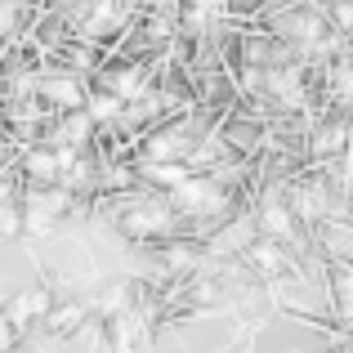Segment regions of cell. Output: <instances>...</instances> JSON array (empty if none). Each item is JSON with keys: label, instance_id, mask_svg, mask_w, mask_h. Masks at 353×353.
<instances>
[{"label": "cell", "instance_id": "52a82bcc", "mask_svg": "<svg viewBox=\"0 0 353 353\" xmlns=\"http://www.w3.org/2000/svg\"><path fill=\"white\" fill-rule=\"evenodd\" d=\"M45 322H50V327L59 331V336H63V331H77L81 322H85V304H68V309H50V318H45Z\"/></svg>", "mask_w": 353, "mask_h": 353}, {"label": "cell", "instance_id": "4fadbf2b", "mask_svg": "<svg viewBox=\"0 0 353 353\" xmlns=\"http://www.w3.org/2000/svg\"><path fill=\"white\" fill-rule=\"evenodd\" d=\"M85 130H90L85 112H72V121H63V139H85Z\"/></svg>", "mask_w": 353, "mask_h": 353}, {"label": "cell", "instance_id": "8992f818", "mask_svg": "<svg viewBox=\"0 0 353 353\" xmlns=\"http://www.w3.org/2000/svg\"><path fill=\"white\" fill-rule=\"evenodd\" d=\"M250 264H255L259 273H277V268L286 264V255H282V246H277V241H259V246L250 250Z\"/></svg>", "mask_w": 353, "mask_h": 353}, {"label": "cell", "instance_id": "9c48e42d", "mask_svg": "<svg viewBox=\"0 0 353 353\" xmlns=\"http://www.w3.org/2000/svg\"><path fill=\"white\" fill-rule=\"evenodd\" d=\"M112 90H117V94H139V90H143V77H134L130 68H121L117 77H112ZM117 94H112V99H117Z\"/></svg>", "mask_w": 353, "mask_h": 353}, {"label": "cell", "instance_id": "5b68a950", "mask_svg": "<svg viewBox=\"0 0 353 353\" xmlns=\"http://www.w3.org/2000/svg\"><path fill=\"white\" fill-rule=\"evenodd\" d=\"M45 94L54 99L59 108H68V112H77L81 108V85L72 77H59V81H45Z\"/></svg>", "mask_w": 353, "mask_h": 353}, {"label": "cell", "instance_id": "8fae6325", "mask_svg": "<svg viewBox=\"0 0 353 353\" xmlns=\"http://www.w3.org/2000/svg\"><path fill=\"white\" fill-rule=\"evenodd\" d=\"M157 183H165V188H179L183 179H188V170H179V165H152Z\"/></svg>", "mask_w": 353, "mask_h": 353}, {"label": "cell", "instance_id": "7c38bea8", "mask_svg": "<svg viewBox=\"0 0 353 353\" xmlns=\"http://www.w3.org/2000/svg\"><path fill=\"white\" fill-rule=\"evenodd\" d=\"M228 139H233V148H255L259 125H233V130H228Z\"/></svg>", "mask_w": 353, "mask_h": 353}, {"label": "cell", "instance_id": "7a4b0ae2", "mask_svg": "<svg viewBox=\"0 0 353 353\" xmlns=\"http://www.w3.org/2000/svg\"><path fill=\"white\" fill-rule=\"evenodd\" d=\"M54 309V295L45 291V286H32V291H18L14 300H9V309H0L14 327H27V322H45Z\"/></svg>", "mask_w": 353, "mask_h": 353}, {"label": "cell", "instance_id": "30bf717a", "mask_svg": "<svg viewBox=\"0 0 353 353\" xmlns=\"http://www.w3.org/2000/svg\"><path fill=\"white\" fill-rule=\"evenodd\" d=\"M18 18H23V9H18V0H0V36H9L18 27Z\"/></svg>", "mask_w": 353, "mask_h": 353}, {"label": "cell", "instance_id": "9a60e30c", "mask_svg": "<svg viewBox=\"0 0 353 353\" xmlns=\"http://www.w3.org/2000/svg\"><path fill=\"white\" fill-rule=\"evenodd\" d=\"M9 345H14V322L0 313V353H9Z\"/></svg>", "mask_w": 353, "mask_h": 353}, {"label": "cell", "instance_id": "3957f363", "mask_svg": "<svg viewBox=\"0 0 353 353\" xmlns=\"http://www.w3.org/2000/svg\"><path fill=\"white\" fill-rule=\"evenodd\" d=\"M170 228V215H165V206H134L125 215V233L130 237H157Z\"/></svg>", "mask_w": 353, "mask_h": 353}, {"label": "cell", "instance_id": "6da1fadb", "mask_svg": "<svg viewBox=\"0 0 353 353\" xmlns=\"http://www.w3.org/2000/svg\"><path fill=\"white\" fill-rule=\"evenodd\" d=\"M59 215H68V192H63V188H36L32 197H27L23 228H32V233H45V228L59 224Z\"/></svg>", "mask_w": 353, "mask_h": 353}, {"label": "cell", "instance_id": "ba28073f", "mask_svg": "<svg viewBox=\"0 0 353 353\" xmlns=\"http://www.w3.org/2000/svg\"><path fill=\"white\" fill-rule=\"evenodd\" d=\"M264 228H268V233H291V206L268 201V206H264Z\"/></svg>", "mask_w": 353, "mask_h": 353}, {"label": "cell", "instance_id": "277c9868", "mask_svg": "<svg viewBox=\"0 0 353 353\" xmlns=\"http://www.w3.org/2000/svg\"><path fill=\"white\" fill-rule=\"evenodd\" d=\"M152 161H165V157H188V134L183 130H170V134H157L152 148H148Z\"/></svg>", "mask_w": 353, "mask_h": 353}, {"label": "cell", "instance_id": "5bb4252c", "mask_svg": "<svg viewBox=\"0 0 353 353\" xmlns=\"http://www.w3.org/2000/svg\"><path fill=\"white\" fill-rule=\"evenodd\" d=\"M90 117H117V99H94V108H90Z\"/></svg>", "mask_w": 353, "mask_h": 353}]
</instances>
